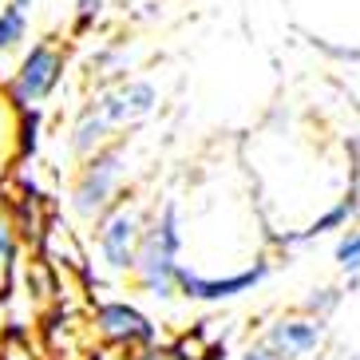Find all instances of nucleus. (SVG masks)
I'll list each match as a JSON object with an SVG mask.
<instances>
[{
	"instance_id": "0eeeda50",
	"label": "nucleus",
	"mask_w": 360,
	"mask_h": 360,
	"mask_svg": "<svg viewBox=\"0 0 360 360\" xmlns=\"http://www.w3.org/2000/svg\"><path fill=\"white\" fill-rule=\"evenodd\" d=\"M325 317H313V313H297V317H281L269 325L265 333V345L277 352L281 360H309L313 352L325 349Z\"/></svg>"
},
{
	"instance_id": "f257e3e1",
	"label": "nucleus",
	"mask_w": 360,
	"mask_h": 360,
	"mask_svg": "<svg viewBox=\"0 0 360 360\" xmlns=\"http://www.w3.org/2000/svg\"><path fill=\"white\" fill-rule=\"evenodd\" d=\"M179 254H182V214L179 202H167L162 214H155L147 222L135 257V277L150 297L167 301V297L179 293V265H182Z\"/></svg>"
},
{
	"instance_id": "dca6fc26",
	"label": "nucleus",
	"mask_w": 360,
	"mask_h": 360,
	"mask_svg": "<svg viewBox=\"0 0 360 360\" xmlns=\"http://www.w3.org/2000/svg\"><path fill=\"white\" fill-rule=\"evenodd\" d=\"M40 111L36 107H24V119H20V150L24 155H36V147H40Z\"/></svg>"
},
{
	"instance_id": "423d86ee",
	"label": "nucleus",
	"mask_w": 360,
	"mask_h": 360,
	"mask_svg": "<svg viewBox=\"0 0 360 360\" xmlns=\"http://www.w3.org/2000/svg\"><path fill=\"white\" fill-rule=\"evenodd\" d=\"M91 325H96V337L107 345H119V349H147L155 345V325H150L135 305L127 301H103L91 313Z\"/></svg>"
},
{
	"instance_id": "ddd939ff",
	"label": "nucleus",
	"mask_w": 360,
	"mask_h": 360,
	"mask_svg": "<svg viewBox=\"0 0 360 360\" xmlns=\"http://www.w3.org/2000/svg\"><path fill=\"white\" fill-rule=\"evenodd\" d=\"M333 262H337L340 274L360 277V226H345L333 245Z\"/></svg>"
},
{
	"instance_id": "412c9836",
	"label": "nucleus",
	"mask_w": 360,
	"mask_h": 360,
	"mask_svg": "<svg viewBox=\"0 0 360 360\" xmlns=\"http://www.w3.org/2000/svg\"><path fill=\"white\" fill-rule=\"evenodd\" d=\"M16 4H20V8H28V4H32V0H16Z\"/></svg>"
},
{
	"instance_id": "4468645a",
	"label": "nucleus",
	"mask_w": 360,
	"mask_h": 360,
	"mask_svg": "<svg viewBox=\"0 0 360 360\" xmlns=\"http://www.w3.org/2000/svg\"><path fill=\"white\" fill-rule=\"evenodd\" d=\"M0 360H44V356L36 352L32 337L20 325H8L0 333Z\"/></svg>"
},
{
	"instance_id": "f03ea898",
	"label": "nucleus",
	"mask_w": 360,
	"mask_h": 360,
	"mask_svg": "<svg viewBox=\"0 0 360 360\" xmlns=\"http://www.w3.org/2000/svg\"><path fill=\"white\" fill-rule=\"evenodd\" d=\"M119 182H123V147L111 143V147L91 150L84 170H79V182H75V191H72L75 214L79 218H99L115 202Z\"/></svg>"
},
{
	"instance_id": "a211bd4d",
	"label": "nucleus",
	"mask_w": 360,
	"mask_h": 360,
	"mask_svg": "<svg viewBox=\"0 0 360 360\" xmlns=\"http://www.w3.org/2000/svg\"><path fill=\"white\" fill-rule=\"evenodd\" d=\"M349 162H352V186L360 191V135L349 139Z\"/></svg>"
},
{
	"instance_id": "7ed1b4c3",
	"label": "nucleus",
	"mask_w": 360,
	"mask_h": 360,
	"mask_svg": "<svg viewBox=\"0 0 360 360\" xmlns=\"http://www.w3.org/2000/svg\"><path fill=\"white\" fill-rule=\"evenodd\" d=\"M143 210L135 202H111L99 214V254L111 274H131L139 257V242H143Z\"/></svg>"
},
{
	"instance_id": "2eb2a0df",
	"label": "nucleus",
	"mask_w": 360,
	"mask_h": 360,
	"mask_svg": "<svg viewBox=\"0 0 360 360\" xmlns=\"http://www.w3.org/2000/svg\"><path fill=\"white\" fill-rule=\"evenodd\" d=\"M24 8L20 4H12V8H0V52H8L12 44L24 40Z\"/></svg>"
},
{
	"instance_id": "6ab92c4d",
	"label": "nucleus",
	"mask_w": 360,
	"mask_h": 360,
	"mask_svg": "<svg viewBox=\"0 0 360 360\" xmlns=\"http://www.w3.org/2000/svg\"><path fill=\"white\" fill-rule=\"evenodd\" d=\"M238 360H281V356H277V352H274V349H269V345L262 340V345H254V349H245Z\"/></svg>"
},
{
	"instance_id": "f3484780",
	"label": "nucleus",
	"mask_w": 360,
	"mask_h": 360,
	"mask_svg": "<svg viewBox=\"0 0 360 360\" xmlns=\"http://www.w3.org/2000/svg\"><path fill=\"white\" fill-rule=\"evenodd\" d=\"M103 8H107V0H75V32H87L103 16Z\"/></svg>"
},
{
	"instance_id": "39448f33",
	"label": "nucleus",
	"mask_w": 360,
	"mask_h": 360,
	"mask_svg": "<svg viewBox=\"0 0 360 360\" xmlns=\"http://www.w3.org/2000/svg\"><path fill=\"white\" fill-rule=\"evenodd\" d=\"M274 274V262L257 257L254 265H245L238 274H226V277H206L191 265H179V293L186 301H202V305H218V301H233V297H245L262 285L265 277Z\"/></svg>"
},
{
	"instance_id": "9d476101",
	"label": "nucleus",
	"mask_w": 360,
	"mask_h": 360,
	"mask_svg": "<svg viewBox=\"0 0 360 360\" xmlns=\"http://www.w3.org/2000/svg\"><path fill=\"white\" fill-rule=\"evenodd\" d=\"M111 123L103 119V111H99L96 103H87L84 107V115L75 119V127H72V150L75 155H91V150H99V147H107V139H111Z\"/></svg>"
},
{
	"instance_id": "6e6552de",
	"label": "nucleus",
	"mask_w": 360,
	"mask_h": 360,
	"mask_svg": "<svg viewBox=\"0 0 360 360\" xmlns=\"http://www.w3.org/2000/svg\"><path fill=\"white\" fill-rule=\"evenodd\" d=\"M91 337H96V325H84V317H75L72 309H56L44 325V352L56 360H87Z\"/></svg>"
},
{
	"instance_id": "f8f14e48",
	"label": "nucleus",
	"mask_w": 360,
	"mask_h": 360,
	"mask_svg": "<svg viewBox=\"0 0 360 360\" xmlns=\"http://www.w3.org/2000/svg\"><path fill=\"white\" fill-rule=\"evenodd\" d=\"M16 257H20V226H16V218L0 206V293H4L8 281H12Z\"/></svg>"
},
{
	"instance_id": "20e7f679",
	"label": "nucleus",
	"mask_w": 360,
	"mask_h": 360,
	"mask_svg": "<svg viewBox=\"0 0 360 360\" xmlns=\"http://www.w3.org/2000/svg\"><path fill=\"white\" fill-rule=\"evenodd\" d=\"M64 68H68V56L60 52L56 44H36L32 52L20 60V68H16V75L8 79V87H4V91H8V103L20 107V111L44 103V99L60 87Z\"/></svg>"
},
{
	"instance_id": "aec40b11",
	"label": "nucleus",
	"mask_w": 360,
	"mask_h": 360,
	"mask_svg": "<svg viewBox=\"0 0 360 360\" xmlns=\"http://www.w3.org/2000/svg\"><path fill=\"white\" fill-rule=\"evenodd\" d=\"M135 360H179V356H174L170 349H155V345H147V349H143V356H135Z\"/></svg>"
},
{
	"instance_id": "1a4fd4ad",
	"label": "nucleus",
	"mask_w": 360,
	"mask_h": 360,
	"mask_svg": "<svg viewBox=\"0 0 360 360\" xmlns=\"http://www.w3.org/2000/svg\"><path fill=\"white\" fill-rule=\"evenodd\" d=\"M356 214H360V191L349 186L345 198H337L325 214H317L301 233H285V245H305V242H317V238H325V233H333V230H345Z\"/></svg>"
},
{
	"instance_id": "9b49d317",
	"label": "nucleus",
	"mask_w": 360,
	"mask_h": 360,
	"mask_svg": "<svg viewBox=\"0 0 360 360\" xmlns=\"http://www.w3.org/2000/svg\"><path fill=\"white\" fill-rule=\"evenodd\" d=\"M119 103H123V111H127V123H139V119H147L155 107H159V91H155V84H147V79H127V84H119Z\"/></svg>"
}]
</instances>
